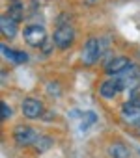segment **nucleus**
Wrapping results in <instances>:
<instances>
[{"label": "nucleus", "instance_id": "obj_1", "mask_svg": "<svg viewBox=\"0 0 140 158\" xmlns=\"http://www.w3.org/2000/svg\"><path fill=\"white\" fill-rule=\"evenodd\" d=\"M101 52H103V47H101V39L97 37H90L84 47H82V52H81V61L84 65H94L97 63V60L101 58Z\"/></svg>", "mask_w": 140, "mask_h": 158}, {"label": "nucleus", "instance_id": "obj_2", "mask_svg": "<svg viewBox=\"0 0 140 158\" xmlns=\"http://www.w3.org/2000/svg\"><path fill=\"white\" fill-rule=\"evenodd\" d=\"M23 37H24L26 45L37 48V47H43L47 43V30H45L43 24H30V26L24 28Z\"/></svg>", "mask_w": 140, "mask_h": 158}, {"label": "nucleus", "instance_id": "obj_3", "mask_svg": "<svg viewBox=\"0 0 140 158\" xmlns=\"http://www.w3.org/2000/svg\"><path fill=\"white\" fill-rule=\"evenodd\" d=\"M75 41V30L69 24H60L54 34H52V43L60 48V50H67Z\"/></svg>", "mask_w": 140, "mask_h": 158}, {"label": "nucleus", "instance_id": "obj_4", "mask_svg": "<svg viewBox=\"0 0 140 158\" xmlns=\"http://www.w3.org/2000/svg\"><path fill=\"white\" fill-rule=\"evenodd\" d=\"M118 82L121 89H136L140 88V69L136 65H129V69H125L120 76H118Z\"/></svg>", "mask_w": 140, "mask_h": 158}, {"label": "nucleus", "instance_id": "obj_5", "mask_svg": "<svg viewBox=\"0 0 140 158\" xmlns=\"http://www.w3.org/2000/svg\"><path fill=\"white\" fill-rule=\"evenodd\" d=\"M37 136H39V134H37L32 127H28V125H19V127L13 130V139H15V143L21 145V147L34 145L36 139H37Z\"/></svg>", "mask_w": 140, "mask_h": 158}, {"label": "nucleus", "instance_id": "obj_6", "mask_svg": "<svg viewBox=\"0 0 140 158\" xmlns=\"http://www.w3.org/2000/svg\"><path fill=\"white\" fill-rule=\"evenodd\" d=\"M23 115L26 117V119H37V117H41L43 115V102L39 101V99H36V97H28V99H24V102H23Z\"/></svg>", "mask_w": 140, "mask_h": 158}, {"label": "nucleus", "instance_id": "obj_7", "mask_svg": "<svg viewBox=\"0 0 140 158\" xmlns=\"http://www.w3.org/2000/svg\"><path fill=\"white\" fill-rule=\"evenodd\" d=\"M129 65H131V61H129L125 56H114V58H110V60L107 61L105 73H107L108 76H120L125 69H129Z\"/></svg>", "mask_w": 140, "mask_h": 158}, {"label": "nucleus", "instance_id": "obj_8", "mask_svg": "<svg viewBox=\"0 0 140 158\" xmlns=\"http://www.w3.org/2000/svg\"><path fill=\"white\" fill-rule=\"evenodd\" d=\"M121 119L127 125H138L140 127V104L129 101L121 106Z\"/></svg>", "mask_w": 140, "mask_h": 158}, {"label": "nucleus", "instance_id": "obj_9", "mask_svg": "<svg viewBox=\"0 0 140 158\" xmlns=\"http://www.w3.org/2000/svg\"><path fill=\"white\" fill-rule=\"evenodd\" d=\"M17 24L19 23L13 21L10 15H2V17H0V32H2V35L6 39H13L17 35V30H19Z\"/></svg>", "mask_w": 140, "mask_h": 158}, {"label": "nucleus", "instance_id": "obj_10", "mask_svg": "<svg viewBox=\"0 0 140 158\" xmlns=\"http://www.w3.org/2000/svg\"><path fill=\"white\" fill-rule=\"evenodd\" d=\"M120 89H121V88H120L118 78H110V80H105V82L99 86V95H101L103 99L110 101V99H114V97L118 95Z\"/></svg>", "mask_w": 140, "mask_h": 158}, {"label": "nucleus", "instance_id": "obj_11", "mask_svg": "<svg viewBox=\"0 0 140 158\" xmlns=\"http://www.w3.org/2000/svg\"><path fill=\"white\" fill-rule=\"evenodd\" d=\"M107 152H108V156L110 158H129L131 156V152H129V149L123 145V143H110L108 145V149H107Z\"/></svg>", "mask_w": 140, "mask_h": 158}, {"label": "nucleus", "instance_id": "obj_12", "mask_svg": "<svg viewBox=\"0 0 140 158\" xmlns=\"http://www.w3.org/2000/svg\"><path fill=\"white\" fill-rule=\"evenodd\" d=\"M52 145H54V139H52L50 136H37V139H36V143H34V149H36L37 152H45V151H49Z\"/></svg>", "mask_w": 140, "mask_h": 158}, {"label": "nucleus", "instance_id": "obj_13", "mask_svg": "<svg viewBox=\"0 0 140 158\" xmlns=\"http://www.w3.org/2000/svg\"><path fill=\"white\" fill-rule=\"evenodd\" d=\"M8 15H10L13 21L21 23V21L24 19V6H23L21 2H13V4L10 6V10H8Z\"/></svg>", "mask_w": 140, "mask_h": 158}, {"label": "nucleus", "instance_id": "obj_14", "mask_svg": "<svg viewBox=\"0 0 140 158\" xmlns=\"http://www.w3.org/2000/svg\"><path fill=\"white\" fill-rule=\"evenodd\" d=\"M13 61H15V63H24V61H28V56H26V52L15 50V54H13Z\"/></svg>", "mask_w": 140, "mask_h": 158}, {"label": "nucleus", "instance_id": "obj_15", "mask_svg": "<svg viewBox=\"0 0 140 158\" xmlns=\"http://www.w3.org/2000/svg\"><path fill=\"white\" fill-rule=\"evenodd\" d=\"M0 48H2V54L8 58V60H11L13 61V54H15V50H11V48H8L6 45H2V47H0Z\"/></svg>", "mask_w": 140, "mask_h": 158}, {"label": "nucleus", "instance_id": "obj_16", "mask_svg": "<svg viewBox=\"0 0 140 158\" xmlns=\"http://www.w3.org/2000/svg\"><path fill=\"white\" fill-rule=\"evenodd\" d=\"M10 115H11V108L6 102H2V119H8Z\"/></svg>", "mask_w": 140, "mask_h": 158}, {"label": "nucleus", "instance_id": "obj_17", "mask_svg": "<svg viewBox=\"0 0 140 158\" xmlns=\"http://www.w3.org/2000/svg\"><path fill=\"white\" fill-rule=\"evenodd\" d=\"M10 2H11V4H13V2H19V0H10Z\"/></svg>", "mask_w": 140, "mask_h": 158}, {"label": "nucleus", "instance_id": "obj_18", "mask_svg": "<svg viewBox=\"0 0 140 158\" xmlns=\"http://www.w3.org/2000/svg\"><path fill=\"white\" fill-rule=\"evenodd\" d=\"M138 134H140V127H138Z\"/></svg>", "mask_w": 140, "mask_h": 158}]
</instances>
